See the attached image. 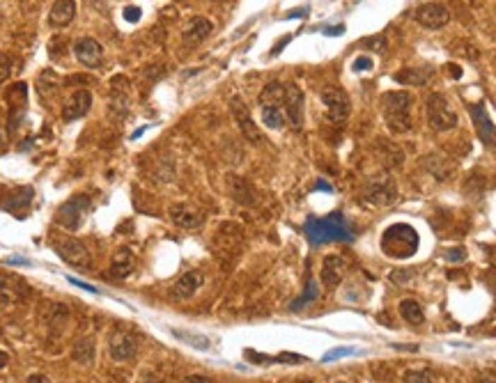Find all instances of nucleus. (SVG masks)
<instances>
[{
  "label": "nucleus",
  "instance_id": "5",
  "mask_svg": "<svg viewBox=\"0 0 496 383\" xmlns=\"http://www.w3.org/2000/svg\"><path fill=\"white\" fill-rule=\"evenodd\" d=\"M427 122L435 131H450L457 126V113L453 111V106L448 104V99L444 95H430L427 99Z\"/></svg>",
  "mask_w": 496,
  "mask_h": 383
},
{
  "label": "nucleus",
  "instance_id": "28",
  "mask_svg": "<svg viewBox=\"0 0 496 383\" xmlns=\"http://www.w3.org/2000/svg\"><path fill=\"white\" fill-rule=\"evenodd\" d=\"M67 322H69V310L64 308L62 303H53L51 305V317H49V326L55 335L64 333V328H67Z\"/></svg>",
  "mask_w": 496,
  "mask_h": 383
},
{
  "label": "nucleus",
  "instance_id": "29",
  "mask_svg": "<svg viewBox=\"0 0 496 383\" xmlns=\"http://www.w3.org/2000/svg\"><path fill=\"white\" fill-rule=\"evenodd\" d=\"M58 87H60L58 76H55L51 69L42 71L40 80H37V90H40V95H42L44 99H49V97H53L55 92H58Z\"/></svg>",
  "mask_w": 496,
  "mask_h": 383
},
{
  "label": "nucleus",
  "instance_id": "30",
  "mask_svg": "<svg viewBox=\"0 0 496 383\" xmlns=\"http://www.w3.org/2000/svg\"><path fill=\"white\" fill-rule=\"evenodd\" d=\"M172 335L179 337V340H184V342L193 344V346H198V349H209V340H207V337H202V335H193V333H187V331H177V328L172 331Z\"/></svg>",
  "mask_w": 496,
  "mask_h": 383
},
{
  "label": "nucleus",
  "instance_id": "39",
  "mask_svg": "<svg viewBox=\"0 0 496 383\" xmlns=\"http://www.w3.org/2000/svg\"><path fill=\"white\" fill-rule=\"evenodd\" d=\"M25 383H51V379L44 377V374H33V377H28Z\"/></svg>",
  "mask_w": 496,
  "mask_h": 383
},
{
  "label": "nucleus",
  "instance_id": "38",
  "mask_svg": "<svg viewBox=\"0 0 496 383\" xmlns=\"http://www.w3.org/2000/svg\"><path fill=\"white\" fill-rule=\"evenodd\" d=\"M446 257L450 260V262H459V260H464L466 257V253L462 250V248H457V250H450Z\"/></svg>",
  "mask_w": 496,
  "mask_h": 383
},
{
  "label": "nucleus",
  "instance_id": "34",
  "mask_svg": "<svg viewBox=\"0 0 496 383\" xmlns=\"http://www.w3.org/2000/svg\"><path fill=\"white\" fill-rule=\"evenodd\" d=\"M9 74H12V58L0 53V83H5Z\"/></svg>",
  "mask_w": 496,
  "mask_h": 383
},
{
  "label": "nucleus",
  "instance_id": "23",
  "mask_svg": "<svg viewBox=\"0 0 496 383\" xmlns=\"http://www.w3.org/2000/svg\"><path fill=\"white\" fill-rule=\"evenodd\" d=\"M25 289L18 285L14 278H7L0 273V303L3 305H9V303H18V300L23 298Z\"/></svg>",
  "mask_w": 496,
  "mask_h": 383
},
{
  "label": "nucleus",
  "instance_id": "21",
  "mask_svg": "<svg viewBox=\"0 0 496 383\" xmlns=\"http://www.w3.org/2000/svg\"><path fill=\"white\" fill-rule=\"evenodd\" d=\"M211 28H214V23L205 16H193L191 21H187L184 25V39L191 42V44H198V42H205L209 35H211Z\"/></svg>",
  "mask_w": 496,
  "mask_h": 383
},
{
  "label": "nucleus",
  "instance_id": "11",
  "mask_svg": "<svg viewBox=\"0 0 496 383\" xmlns=\"http://www.w3.org/2000/svg\"><path fill=\"white\" fill-rule=\"evenodd\" d=\"M73 56L81 62V65H85L88 69H97L101 65V60H104V49H101V44L92 37H81L76 44H73Z\"/></svg>",
  "mask_w": 496,
  "mask_h": 383
},
{
  "label": "nucleus",
  "instance_id": "14",
  "mask_svg": "<svg viewBox=\"0 0 496 383\" xmlns=\"http://www.w3.org/2000/svg\"><path fill=\"white\" fill-rule=\"evenodd\" d=\"M230 108H232L235 120H237L239 129H242V133L246 135V138L251 140V142H260L262 140V133L255 126V122L251 120V113H248V108H246V104L242 102V99H232Z\"/></svg>",
  "mask_w": 496,
  "mask_h": 383
},
{
  "label": "nucleus",
  "instance_id": "33",
  "mask_svg": "<svg viewBox=\"0 0 496 383\" xmlns=\"http://www.w3.org/2000/svg\"><path fill=\"white\" fill-rule=\"evenodd\" d=\"M317 298V287L312 285V282H308V289H306V294H303L301 298H297V303L292 305V310H299V308H303L308 303V300H315Z\"/></svg>",
  "mask_w": 496,
  "mask_h": 383
},
{
  "label": "nucleus",
  "instance_id": "2",
  "mask_svg": "<svg viewBox=\"0 0 496 383\" xmlns=\"http://www.w3.org/2000/svg\"><path fill=\"white\" fill-rule=\"evenodd\" d=\"M418 248V234L407 223H395L382 234V250L393 260H407Z\"/></svg>",
  "mask_w": 496,
  "mask_h": 383
},
{
  "label": "nucleus",
  "instance_id": "22",
  "mask_svg": "<svg viewBox=\"0 0 496 383\" xmlns=\"http://www.w3.org/2000/svg\"><path fill=\"white\" fill-rule=\"evenodd\" d=\"M134 264H136L134 253L129 250V248H119V250L113 255V260H110V269H108V273H110V276H113V278H117V280H124L126 276H131Z\"/></svg>",
  "mask_w": 496,
  "mask_h": 383
},
{
  "label": "nucleus",
  "instance_id": "17",
  "mask_svg": "<svg viewBox=\"0 0 496 383\" xmlns=\"http://www.w3.org/2000/svg\"><path fill=\"white\" fill-rule=\"evenodd\" d=\"M365 197L370 200L372 205H391L395 197H398V188H395V181L393 179H379V181H372L367 186V193Z\"/></svg>",
  "mask_w": 496,
  "mask_h": 383
},
{
  "label": "nucleus",
  "instance_id": "12",
  "mask_svg": "<svg viewBox=\"0 0 496 383\" xmlns=\"http://www.w3.org/2000/svg\"><path fill=\"white\" fill-rule=\"evenodd\" d=\"M416 21L423 25V28L439 30L450 21V12H448V7L439 5V3H427L416 10Z\"/></svg>",
  "mask_w": 496,
  "mask_h": 383
},
{
  "label": "nucleus",
  "instance_id": "4",
  "mask_svg": "<svg viewBox=\"0 0 496 383\" xmlns=\"http://www.w3.org/2000/svg\"><path fill=\"white\" fill-rule=\"evenodd\" d=\"M411 95L409 92H386L382 97V106H384V117L389 129L395 133H404L411 129Z\"/></svg>",
  "mask_w": 496,
  "mask_h": 383
},
{
  "label": "nucleus",
  "instance_id": "8",
  "mask_svg": "<svg viewBox=\"0 0 496 383\" xmlns=\"http://www.w3.org/2000/svg\"><path fill=\"white\" fill-rule=\"evenodd\" d=\"M108 351H110V358L117 360V363L134 360L136 353H138L136 337H134L131 333H126V331H115V333H110Z\"/></svg>",
  "mask_w": 496,
  "mask_h": 383
},
{
  "label": "nucleus",
  "instance_id": "20",
  "mask_svg": "<svg viewBox=\"0 0 496 383\" xmlns=\"http://www.w3.org/2000/svg\"><path fill=\"white\" fill-rule=\"evenodd\" d=\"M170 218L175 225L184 227V230H196V227L202 225V214L198 209L187 207V205H175L170 209Z\"/></svg>",
  "mask_w": 496,
  "mask_h": 383
},
{
  "label": "nucleus",
  "instance_id": "35",
  "mask_svg": "<svg viewBox=\"0 0 496 383\" xmlns=\"http://www.w3.org/2000/svg\"><path fill=\"white\" fill-rule=\"evenodd\" d=\"M354 71H370L372 69V58L370 56H358L352 65Z\"/></svg>",
  "mask_w": 496,
  "mask_h": 383
},
{
  "label": "nucleus",
  "instance_id": "16",
  "mask_svg": "<svg viewBox=\"0 0 496 383\" xmlns=\"http://www.w3.org/2000/svg\"><path fill=\"white\" fill-rule=\"evenodd\" d=\"M202 280H205V278H202L200 271H187L184 276H179L177 280L172 282L170 296H172V298H179V300L191 298V296L196 294V291L202 287Z\"/></svg>",
  "mask_w": 496,
  "mask_h": 383
},
{
  "label": "nucleus",
  "instance_id": "3",
  "mask_svg": "<svg viewBox=\"0 0 496 383\" xmlns=\"http://www.w3.org/2000/svg\"><path fill=\"white\" fill-rule=\"evenodd\" d=\"M260 117L266 129H283L288 124L285 117V85L269 83L260 92Z\"/></svg>",
  "mask_w": 496,
  "mask_h": 383
},
{
  "label": "nucleus",
  "instance_id": "37",
  "mask_svg": "<svg viewBox=\"0 0 496 383\" xmlns=\"http://www.w3.org/2000/svg\"><path fill=\"white\" fill-rule=\"evenodd\" d=\"M184 383H211V379L205 374H191V377L184 379Z\"/></svg>",
  "mask_w": 496,
  "mask_h": 383
},
{
  "label": "nucleus",
  "instance_id": "42",
  "mask_svg": "<svg viewBox=\"0 0 496 383\" xmlns=\"http://www.w3.org/2000/svg\"><path fill=\"white\" fill-rule=\"evenodd\" d=\"M7 363H9V355L5 351H0V370L7 367Z\"/></svg>",
  "mask_w": 496,
  "mask_h": 383
},
{
  "label": "nucleus",
  "instance_id": "19",
  "mask_svg": "<svg viewBox=\"0 0 496 383\" xmlns=\"http://www.w3.org/2000/svg\"><path fill=\"white\" fill-rule=\"evenodd\" d=\"M345 269H347V262L340 257V255H329L321 262V282L329 287H336L340 285V280L345 276Z\"/></svg>",
  "mask_w": 496,
  "mask_h": 383
},
{
  "label": "nucleus",
  "instance_id": "40",
  "mask_svg": "<svg viewBox=\"0 0 496 383\" xmlns=\"http://www.w3.org/2000/svg\"><path fill=\"white\" fill-rule=\"evenodd\" d=\"M67 280L71 282V285H76V287H81V289H90V291H97L95 287H90V285H85V282H81V280H76V278H69V276H67Z\"/></svg>",
  "mask_w": 496,
  "mask_h": 383
},
{
  "label": "nucleus",
  "instance_id": "45",
  "mask_svg": "<svg viewBox=\"0 0 496 383\" xmlns=\"http://www.w3.org/2000/svg\"><path fill=\"white\" fill-rule=\"evenodd\" d=\"M338 383H343V381H338Z\"/></svg>",
  "mask_w": 496,
  "mask_h": 383
},
{
  "label": "nucleus",
  "instance_id": "10",
  "mask_svg": "<svg viewBox=\"0 0 496 383\" xmlns=\"http://www.w3.org/2000/svg\"><path fill=\"white\" fill-rule=\"evenodd\" d=\"M285 117L292 129H301L303 126V92L299 85H285Z\"/></svg>",
  "mask_w": 496,
  "mask_h": 383
},
{
  "label": "nucleus",
  "instance_id": "7",
  "mask_svg": "<svg viewBox=\"0 0 496 383\" xmlns=\"http://www.w3.org/2000/svg\"><path fill=\"white\" fill-rule=\"evenodd\" d=\"M321 104H324L331 122L345 124V120L349 117V99L345 95V90L324 87V90H321Z\"/></svg>",
  "mask_w": 496,
  "mask_h": 383
},
{
  "label": "nucleus",
  "instance_id": "6",
  "mask_svg": "<svg viewBox=\"0 0 496 383\" xmlns=\"http://www.w3.org/2000/svg\"><path fill=\"white\" fill-rule=\"evenodd\" d=\"M90 209V197L88 195H73L69 202H64L60 207L58 216H55V221H58L62 227H67V230H78L83 218H85Z\"/></svg>",
  "mask_w": 496,
  "mask_h": 383
},
{
  "label": "nucleus",
  "instance_id": "15",
  "mask_svg": "<svg viewBox=\"0 0 496 383\" xmlns=\"http://www.w3.org/2000/svg\"><path fill=\"white\" fill-rule=\"evenodd\" d=\"M468 111H471V117H473V124H476V131H478V138H480L485 145H494L496 140V129L490 120V115H487V108L485 104H473L468 106Z\"/></svg>",
  "mask_w": 496,
  "mask_h": 383
},
{
  "label": "nucleus",
  "instance_id": "13",
  "mask_svg": "<svg viewBox=\"0 0 496 383\" xmlns=\"http://www.w3.org/2000/svg\"><path fill=\"white\" fill-rule=\"evenodd\" d=\"M92 108V92L85 87L76 90V92H71V97L67 99V104H64V111H62V117L67 122H73V120H81L83 115H88V111Z\"/></svg>",
  "mask_w": 496,
  "mask_h": 383
},
{
  "label": "nucleus",
  "instance_id": "18",
  "mask_svg": "<svg viewBox=\"0 0 496 383\" xmlns=\"http://www.w3.org/2000/svg\"><path fill=\"white\" fill-rule=\"evenodd\" d=\"M76 16V0H55L49 12V25L51 28H64Z\"/></svg>",
  "mask_w": 496,
  "mask_h": 383
},
{
  "label": "nucleus",
  "instance_id": "24",
  "mask_svg": "<svg viewBox=\"0 0 496 383\" xmlns=\"http://www.w3.org/2000/svg\"><path fill=\"white\" fill-rule=\"evenodd\" d=\"M432 78V67H411L395 74V80L404 85H425Z\"/></svg>",
  "mask_w": 496,
  "mask_h": 383
},
{
  "label": "nucleus",
  "instance_id": "9",
  "mask_svg": "<svg viewBox=\"0 0 496 383\" xmlns=\"http://www.w3.org/2000/svg\"><path fill=\"white\" fill-rule=\"evenodd\" d=\"M58 253L60 257L71 264V267H78V269H90L92 264V255L88 250V245L83 243L81 239H64L58 243Z\"/></svg>",
  "mask_w": 496,
  "mask_h": 383
},
{
  "label": "nucleus",
  "instance_id": "32",
  "mask_svg": "<svg viewBox=\"0 0 496 383\" xmlns=\"http://www.w3.org/2000/svg\"><path fill=\"white\" fill-rule=\"evenodd\" d=\"M352 353H356V349L354 346H338V349H331V351H326L324 353V363H331V360H338V358H343V355H352Z\"/></svg>",
  "mask_w": 496,
  "mask_h": 383
},
{
  "label": "nucleus",
  "instance_id": "31",
  "mask_svg": "<svg viewBox=\"0 0 496 383\" xmlns=\"http://www.w3.org/2000/svg\"><path fill=\"white\" fill-rule=\"evenodd\" d=\"M404 383H435V379H432V372L411 370V372L404 374Z\"/></svg>",
  "mask_w": 496,
  "mask_h": 383
},
{
  "label": "nucleus",
  "instance_id": "43",
  "mask_svg": "<svg viewBox=\"0 0 496 383\" xmlns=\"http://www.w3.org/2000/svg\"><path fill=\"white\" fill-rule=\"evenodd\" d=\"M317 188H326V190H331V186H329V184H324V181H319Z\"/></svg>",
  "mask_w": 496,
  "mask_h": 383
},
{
  "label": "nucleus",
  "instance_id": "27",
  "mask_svg": "<svg viewBox=\"0 0 496 383\" xmlns=\"http://www.w3.org/2000/svg\"><path fill=\"white\" fill-rule=\"evenodd\" d=\"M228 184H230V190H232V197H235V200H239V202L251 205L253 200H255L253 188H251V184H248V181H244V179H239V177H232V175H230V177H228Z\"/></svg>",
  "mask_w": 496,
  "mask_h": 383
},
{
  "label": "nucleus",
  "instance_id": "26",
  "mask_svg": "<svg viewBox=\"0 0 496 383\" xmlns=\"http://www.w3.org/2000/svg\"><path fill=\"white\" fill-rule=\"evenodd\" d=\"M71 355L76 363L90 365L92 358H95V340H92V337H81V340H76V344H73Z\"/></svg>",
  "mask_w": 496,
  "mask_h": 383
},
{
  "label": "nucleus",
  "instance_id": "36",
  "mask_svg": "<svg viewBox=\"0 0 496 383\" xmlns=\"http://www.w3.org/2000/svg\"><path fill=\"white\" fill-rule=\"evenodd\" d=\"M124 21L138 23V21H141V10H138V7H134V5L124 7Z\"/></svg>",
  "mask_w": 496,
  "mask_h": 383
},
{
  "label": "nucleus",
  "instance_id": "44",
  "mask_svg": "<svg viewBox=\"0 0 496 383\" xmlns=\"http://www.w3.org/2000/svg\"><path fill=\"white\" fill-rule=\"evenodd\" d=\"M480 383H496V381H480Z\"/></svg>",
  "mask_w": 496,
  "mask_h": 383
},
{
  "label": "nucleus",
  "instance_id": "1",
  "mask_svg": "<svg viewBox=\"0 0 496 383\" xmlns=\"http://www.w3.org/2000/svg\"><path fill=\"white\" fill-rule=\"evenodd\" d=\"M306 236L312 245H321L331 241H349L354 234L349 230V223L345 221V216L336 212L326 218H310L306 223Z\"/></svg>",
  "mask_w": 496,
  "mask_h": 383
},
{
  "label": "nucleus",
  "instance_id": "41",
  "mask_svg": "<svg viewBox=\"0 0 496 383\" xmlns=\"http://www.w3.org/2000/svg\"><path fill=\"white\" fill-rule=\"evenodd\" d=\"M5 135H7V131H5V124H3V115H0V147L5 145Z\"/></svg>",
  "mask_w": 496,
  "mask_h": 383
},
{
  "label": "nucleus",
  "instance_id": "25",
  "mask_svg": "<svg viewBox=\"0 0 496 383\" xmlns=\"http://www.w3.org/2000/svg\"><path fill=\"white\" fill-rule=\"evenodd\" d=\"M400 315L404 322H409L411 326H420L423 322H425V315H423V308L418 300H413V298H404L400 300Z\"/></svg>",
  "mask_w": 496,
  "mask_h": 383
}]
</instances>
